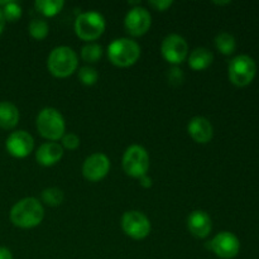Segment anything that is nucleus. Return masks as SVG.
I'll use <instances>...</instances> for the list:
<instances>
[{
    "label": "nucleus",
    "instance_id": "f257e3e1",
    "mask_svg": "<svg viewBox=\"0 0 259 259\" xmlns=\"http://www.w3.org/2000/svg\"><path fill=\"white\" fill-rule=\"evenodd\" d=\"M10 222L22 229H32L38 227L45 218V209L35 197H24L15 202L10 210Z\"/></svg>",
    "mask_w": 259,
    "mask_h": 259
},
{
    "label": "nucleus",
    "instance_id": "f03ea898",
    "mask_svg": "<svg viewBox=\"0 0 259 259\" xmlns=\"http://www.w3.org/2000/svg\"><path fill=\"white\" fill-rule=\"evenodd\" d=\"M108 57L118 67H129L141 57V46L132 38H116L108 46Z\"/></svg>",
    "mask_w": 259,
    "mask_h": 259
},
{
    "label": "nucleus",
    "instance_id": "7ed1b4c3",
    "mask_svg": "<svg viewBox=\"0 0 259 259\" xmlns=\"http://www.w3.org/2000/svg\"><path fill=\"white\" fill-rule=\"evenodd\" d=\"M78 66V58L75 51L68 46H58L51 51L47 58V67L56 77H68Z\"/></svg>",
    "mask_w": 259,
    "mask_h": 259
},
{
    "label": "nucleus",
    "instance_id": "20e7f679",
    "mask_svg": "<svg viewBox=\"0 0 259 259\" xmlns=\"http://www.w3.org/2000/svg\"><path fill=\"white\" fill-rule=\"evenodd\" d=\"M35 125L40 136L50 142L60 141L66 133L65 118L57 109L50 106L38 113Z\"/></svg>",
    "mask_w": 259,
    "mask_h": 259
},
{
    "label": "nucleus",
    "instance_id": "39448f33",
    "mask_svg": "<svg viewBox=\"0 0 259 259\" xmlns=\"http://www.w3.org/2000/svg\"><path fill=\"white\" fill-rule=\"evenodd\" d=\"M106 28L105 18L103 14L95 10L83 12L76 18L75 33L78 38L86 42H93L101 37Z\"/></svg>",
    "mask_w": 259,
    "mask_h": 259
},
{
    "label": "nucleus",
    "instance_id": "423d86ee",
    "mask_svg": "<svg viewBox=\"0 0 259 259\" xmlns=\"http://www.w3.org/2000/svg\"><path fill=\"white\" fill-rule=\"evenodd\" d=\"M228 75L233 85L244 88L254 80L257 75V63L250 56L238 55L230 61Z\"/></svg>",
    "mask_w": 259,
    "mask_h": 259
},
{
    "label": "nucleus",
    "instance_id": "0eeeda50",
    "mask_svg": "<svg viewBox=\"0 0 259 259\" xmlns=\"http://www.w3.org/2000/svg\"><path fill=\"white\" fill-rule=\"evenodd\" d=\"M121 162L124 172L134 179L144 176L149 169V154L147 149L139 144L129 146L124 152Z\"/></svg>",
    "mask_w": 259,
    "mask_h": 259
},
{
    "label": "nucleus",
    "instance_id": "6e6552de",
    "mask_svg": "<svg viewBox=\"0 0 259 259\" xmlns=\"http://www.w3.org/2000/svg\"><path fill=\"white\" fill-rule=\"evenodd\" d=\"M121 228L132 239L142 240L149 235L152 230L148 218L138 210H129L121 217Z\"/></svg>",
    "mask_w": 259,
    "mask_h": 259
},
{
    "label": "nucleus",
    "instance_id": "1a4fd4ad",
    "mask_svg": "<svg viewBox=\"0 0 259 259\" xmlns=\"http://www.w3.org/2000/svg\"><path fill=\"white\" fill-rule=\"evenodd\" d=\"M161 53L167 62L177 66L186 60L189 55V45L182 35L171 33L162 40Z\"/></svg>",
    "mask_w": 259,
    "mask_h": 259
},
{
    "label": "nucleus",
    "instance_id": "9d476101",
    "mask_svg": "<svg viewBox=\"0 0 259 259\" xmlns=\"http://www.w3.org/2000/svg\"><path fill=\"white\" fill-rule=\"evenodd\" d=\"M207 248L217 257L222 259H233L240 252V242L232 232H220L212 238Z\"/></svg>",
    "mask_w": 259,
    "mask_h": 259
},
{
    "label": "nucleus",
    "instance_id": "9b49d317",
    "mask_svg": "<svg viewBox=\"0 0 259 259\" xmlns=\"http://www.w3.org/2000/svg\"><path fill=\"white\" fill-rule=\"evenodd\" d=\"M151 25V13L141 5L132 8L124 18V27H125L126 32L133 37H141V35L146 34Z\"/></svg>",
    "mask_w": 259,
    "mask_h": 259
},
{
    "label": "nucleus",
    "instance_id": "f8f14e48",
    "mask_svg": "<svg viewBox=\"0 0 259 259\" xmlns=\"http://www.w3.org/2000/svg\"><path fill=\"white\" fill-rule=\"evenodd\" d=\"M110 171V159L105 153L96 152L90 154L82 164V175L88 181H101Z\"/></svg>",
    "mask_w": 259,
    "mask_h": 259
},
{
    "label": "nucleus",
    "instance_id": "ddd939ff",
    "mask_svg": "<svg viewBox=\"0 0 259 259\" xmlns=\"http://www.w3.org/2000/svg\"><path fill=\"white\" fill-rule=\"evenodd\" d=\"M7 151L15 158H25L34 148V139L28 132L15 131L9 134L5 142Z\"/></svg>",
    "mask_w": 259,
    "mask_h": 259
},
{
    "label": "nucleus",
    "instance_id": "4468645a",
    "mask_svg": "<svg viewBox=\"0 0 259 259\" xmlns=\"http://www.w3.org/2000/svg\"><path fill=\"white\" fill-rule=\"evenodd\" d=\"M187 229L194 237L204 239L211 233V218L204 210H194L187 218Z\"/></svg>",
    "mask_w": 259,
    "mask_h": 259
},
{
    "label": "nucleus",
    "instance_id": "2eb2a0df",
    "mask_svg": "<svg viewBox=\"0 0 259 259\" xmlns=\"http://www.w3.org/2000/svg\"><path fill=\"white\" fill-rule=\"evenodd\" d=\"M187 132L190 137L196 143L206 144L209 143L214 136V128L211 121L205 116H194L187 124Z\"/></svg>",
    "mask_w": 259,
    "mask_h": 259
},
{
    "label": "nucleus",
    "instance_id": "dca6fc26",
    "mask_svg": "<svg viewBox=\"0 0 259 259\" xmlns=\"http://www.w3.org/2000/svg\"><path fill=\"white\" fill-rule=\"evenodd\" d=\"M63 157V147L58 142H46L35 152V159L45 167L55 166Z\"/></svg>",
    "mask_w": 259,
    "mask_h": 259
},
{
    "label": "nucleus",
    "instance_id": "f3484780",
    "mask_svg": "<svg viewBox=\"0 0 259 259\" xmlns=\"http://www.w3.org/2000/svg\"><path fill=\"white\" fill-rule=\"evenodd\" d=\"M19 110L10 101H0V128L9 131L19 123Z\"/></svg>",
    "mask_w": 259,
    "mask_h": 259
},
{
    "label": "nucleus",
    "instance_id": "a211bd4d",
    "mask_svg": "<svg viewBox=\"0 0 259 259\" xmlns=\"http://www.w3.org/2000/svg\"><path fill=\"white\" fill-rule=\"evenodd\" d=\"M214 61V55L205 47H197L190 53L189 66L195 71L206 70Z\"/></svg>",
    "mask_w": 259,
    "mask_h": 259
},
{
    "label": "nucleus",
    "instance_id": "6ab92c4d",
    "mask_svg": "<svg viewBox=\"0 0 259 259\" xmlns=\"http://www.w3.org/2000/svg\"><path fill=\"white\" fill-rule=\"evenodd\" d=\"M215 47L220 53L225 56L232 55L237 48V40L233 34L228 32H222L215 37Z\"/></svg>",
    "mask_w": 259,
    "mask_h": 259
},
{
    "label": "nucleus",
    "instance_id": "aec40b11",
    "mask_svg": "<svg viewBox=\"0 0 259 259\" xmlns=\"http://www.w3.org/2000/svg\"><path fill=\"white\" fill-rule=\"evenodd\" d=\"M65 2L63 0H37L34 3V8L37 12L45 17H55L62 10Z\"/></svg>",
    "mask_w": 259,
    "mask_h": 259
},
{
    "label": "nucleus",
    "instance_id": "412c9836",
    "mask_svg": "<svg viewBox=\"0 0 259 259\" xmlns=\"http://www.w3.org/2000/svg\"><path fill=\"white\" fill-rule=\"evenodd\" d=\"M103 47L99 43L89 42L81 48V57L88 63H96L103 57Z\"/></svg>",
    "mask_w": 259,
    "mask_h": 259
},
{
    "label": "nucleus",
    "instance_id": "4be33fe9",
    "mask_svg": "<svg viewBox=\"0 0 259 259\" xmlns=\"http://www.w3.org/2000/svg\"><path fill=\"white\" fill-rule=\"evenodd\" d=\"M40 197H42V201L46 205L55 207L62 204L63 199H65V194L58 187H48V189L43 190Z\"/></svg>",
    "mask_w": 259,
    "mask_h": 259
},
{
    "label": "nucleus",
    "instance_id": "5701e85b",
    "mask_svg": "<svg viewBox=\"0 0 259 259\" xmlns=\"http://www.w3.org/2000/svg\"><path fill=\"white\" fill-rule=\"evenodd\" d=\"M5 22H17L22 17V7L17 2H0Z\"/></svg>",
    "mask_w": 259,
    "mask_h": 259
},
{
    "label": "nucleus",
    "instance_id": "b1692460",
    "mask_svg": "<svg viewBox=\"0 0 259 259\" xmlns=\"http://www.w3.org/2000/svg\"><path fill=\"white\" fill-rule=\"evenodd\" d=\"M28 30L34 39L42 40L50 33V25L45 19H33L28 25Z\"/></svg>",
    "mask_w": 259,
    "mask_h": 259
},
{
    "label": "nucleus",
    "instance_id": "393cba45",
    "mask_svg": "<svg viewBox=\"0 0 259 259\" xmlns=\"http://www.w3.org/2000/svg\"><path fill=\"white\" fill-rule=\"evenodd\" d=\"M78 80L86 86H93L98 82L99 73L93 66H83L78 70Z\"/></svg>",
    "mask_w": 259,
    "mask_h": 259
},
{
    "label": "nucleus",
    "instance_id": "a878e982",
    "mask_svg": "<svg viewBox=\"0 0 259 259\" xmlns=\"http://www.w3.org/2000/svg\"><path fill=\"white\" fill-rule=\"evenodd\" d=\"M61 146L63 147V149L75 151L80 146V138L75 133H65V136L61 138Z\"/></svg>",
    "mask_w": 259,
    "mask_h": 259
},
{
    "label": "nucleus",
    "instance_id": "bb28decb",
    "mask_svg": "<svg viewBox=\"0 0 259 259\" xmlns=\"http://www.w3.org/2000/svg\"><path fill=\"white\" fill-rule=\"evenodd\" d=\"M167 78H168V82L172 86H180L185 81V73L181 68L177 67V66H174V67L168 70Z\"/></svg>",
    "mask_w": 259,
    "mask_h": 259
},
{
    "label": "nucleus",
    "instance_id": "cd10ccee",
    "mask_svg": "<svg viewBox=\"0 0 259 259\" xmlns=\"http://www.w3.org/2000/svg\"><path fill=\"white\" fill-rule=\"evenodd\" d=\"M172 4H174L172 0H151L149 2V5L156 10H159V12H164L168 8H171Z\"/></svg>",
    "mask_w": 259,
    "mask_h": 259
},
{
    "label": "nucleus",
    "instance_id": "c85d7f7f",
    "mask_svg": "<svg viewBox=\"0 0 259 259\" xmlns=\"http://www.w3.org/2000/svg\"><path fill=\"white\" fill-rule=\"evenodd\" d=\"M139 184H141V186L146 187V189H149V187H152V185H153V180H152L151 176H148V174L144 175V176L139 177Z\"/></svg>",
    "mask_w": 259,
    "mask_h": 259
},
{
    "label": "nucleus",
    "instance_id": "c756f323",
    "mask_svg": "<svg viewBox=\"0 0 259 259\" xmlns=\"http://www.w3.org/2000/svg\"><path fill=\"white\" fill-rule=\"evenodd\" d=\"M0 259H13V254L8 248L0 247Z\"/></svg>",
    "mask_w": 259,
    "mask_h": 259
},
{
    "label": "nucleus",
    "instance_id": "7c9ffc66",
    "mask_svg": "<svg viewBox=\"0 0 259 259\" xmlns=\"http://www.w3.org/2000/svg\"><path fill=\"white\" fill-rule=\"evenodd\" d=\"M5 18H4V15H3V10H2V8H0V34H2L3 33V30H4V28H5Z\"/></svg>",
    "mask_w": 259,
    "mask_h": 259
},
{
    "label": "nucleus",
    "instance_id": "2f4dec72",
    "mask_svg": "<svg viewBox=\"0 0 259 259\" xmlns=\"http://www.w3.org/2000/svg\"><path fill=\"white\" fill-rule=\"evenodd\" d=\"M214 4H218V5H227V4H230V2H214Z\"/></svg>",
    "mask_w": 259,
    "mask_h": 259
}]
</instances>
